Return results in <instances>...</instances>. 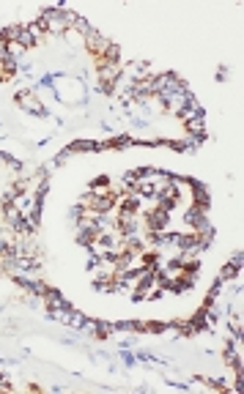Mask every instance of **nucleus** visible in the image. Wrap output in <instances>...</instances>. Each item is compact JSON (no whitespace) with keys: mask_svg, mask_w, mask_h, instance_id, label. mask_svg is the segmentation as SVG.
Returning <instances> with one entry per match:
<instances>
[{"mask_svg":"<svg viewBox=\"0 0 244 394\" xmlns=\"http://www.w3.org/2000/svg\"><path fill=\"white\" fill-rule=\"evenodd\" d=\"M61 342H63V345H71V348L80 345V339H77V337H61Z\"/></svg>","mask_w":244,"mask_h":394,"instance_id":"obj_29","label":"nucleus"},{"mask_svg":"<svg viewBox=\"0 0 244 394\" xmlns=\"http://www.w3.org/2000/svg\"><path fill=\"white\" fill-rule=\"evenodd\" d=\"M44 307H47V312H58V310H71L74 304H71L58 288H47V293H44Z\"/></svg>","mask_w":244,"mask_h":394,"instance_id":"obj_5","label":"nucleus"},{"mask_svg":"<svg viewBox=\"0 0 244 394\" xmlns=\"http://www.w3.org/2000/svg\"><path fill=\"white\" fill-rule=\"evenodd\" d=\"M236 277H239V269L236 266H230V263H225L222 269H220V274H217V279H220V282H236Z\"/></svg>","mask_w":244,"mask_h":394,"instance_id":"obj_11","label":"nucleus"},{"mask_svg":"<svg viewBox=\"0 0 244 394\" xmlns=\"http://www.w3.org/2000/svg\"><path fill=\"white\" fill-rule=\"evenodd\" d=\"M165 383H168L170 389H178V392H189V389H192V383H181V380H165Z\"/></svg>","mask_w":244,"mask_h":394,"instance_id":"obj_25","label":"nucleus"},{"mask_svg":"<svg viewBox=\"0 0 244 394\" xmlns=\"http://www.w3.org/2000/svg\"><path fill=\"white\" fill-rule=\"evenodd\" d=\"M99 260H102V257L96 255V252H93V249H88V260H85V271H93L99 266Z\"/></svg>","mask_w":244,"mask_h":394,"instance_id":"obj_22","label":"nucleus"},{"mask_svg":"<svg viewBox=\"0 0 244 394\" xmlns=\"http://www.w3.org/2000/svg\"><path fill=\"white\" fill-rule=\"evenodd\" d=\"M80 334H85V337H91V339H99V320L96 318H88Z\"/></svg>","mask_w":244,"mask_h":394,"instance_id":"obj_17","label":"nucleus"},{"mask_svg":"<svg viewBox=\"0 0 244 394\" xmlns=\"http://www.w3.org/2000/svg\"><path fill=\"white\" fill-rule=\"evenodd\" d=\"M184 126H187V131L192 137H206V118H192Z\"/></svg>","mask_w":244,"mask_h":394,"instance_id":"obj_9","label":"nucleus"},{"mask_svg":"<svg viewBox=\"0 0 244 394\" xmlns=\"http://www.w3.org/2000/svg\"><path fill=\"white\" fill-rule=\"evenodd\" d=\"M112 334H118L115 332V320H99V339H107Z\"/></svg>","mask_w":244,"mask_h":394,"instance_id":"obj_16","label":"nucleus"},{"mask_svg":"<svg viewBox=\"0 0 244 394\" xmlns=\"http://www.w3.org/2000/svg\"><path fill=\"white\" fill-rule=\"evenodd\" d=\"M228 77H230L228 66H220V69H217V74H214V80H217V83H225V80H228Z\"/></svg>","mask_w":244,"mask_h":394,"instance_id":"obj_27","label":"nucleus"},{"mask_svg":"<svg viewBox=\"0 0 244 394\" xmlns=\"http://www.w3.org/2000/svg\"><path fill=\"white\" fill-rule=\"evenodd\" d=\"M17 44H20L22 49H30V47H36V39L30 36V30L22 25V30H20V36H17Z\"/></svg>","mask_w":244,"mask_h":394,"instance_id":"obj_15","label":"nucleus"},{"mask_svg":"<svg viewBox=\"0 0 244 394\" xmlns=\"http://www.w3.org/2000/svg\"><path fill=\"white\" fill-rule=\"evenodd\" d=\"M230 266H236V269L242 271V266H244V252H233V255H230Z\"/></svg>","mask_w":244,"mask_h":394,"instance_id":"obj_26","label":"nucleus"},{"mask_svg":"<svg viewBox=\"0 0 244 394\" xmlns=\"http://www.w3.org/2000/svg\"><path fill=\"white\" fill-rule=\"evenodd\" d=\"M118 359H121V367H124V370H134V364H137V356H134L129 348H121Z\"/></svg>","mask_w":244,"mask_h":394,"instance_id":"obj_12","label":"nucleus"},{"mask_svg":"<svg viewBox=\"0 0 244 394\" xmlns=\"http://www.w3.org/2000/svg\"><path fill=\"white\" fill-rule=\"evenodd\" d=\"M6 55H8V44L0 39V58H6Z\"/></svg>","mask_w":244,"mask_h":394,"instance_id":"obj_31","label":"nucleus"},{"mask_svg":"<svg viewBox=\"0 0 244 394\" xmlns=\"http://www.w3.org/2000/svg\"><path fill=\"white\" fill-rule=\"evenodd\" d=\"M85 320H88V315L85 312H80V310H71L69 312V323H66V329H71V332H83V326H85Z\"/></svg>","mask_w":244,"mask_h":394,"instance_id":"obj_8","label":"nucleus"},{"mask_svg":"<svg viewBox=\"0 0 244 394\" xmlns=\"http://www.w3.org/2000/svg\"><path fill=\"white\" fill-rule=\"evenodd\" d=\"M102 61H107V63H118L121 61V47L115 41H110L107 44V49L102 52Z\"/></svg>","mask_w":244,"mask_h":394,"instance_id":"obj_13","label":"nucleus"},{"mask_svg":"<svg viewBox=\"0 0 244 394\" xmlns=\"http://www.w3.org/2000/svg\"><path fill=\"white\" fill-rule=\"evenodd\" d=\"M69 30H74L77 36H83V39H85V36H88V33H91V30H93V25H91V22H88V20H85V17H80V14H77V17H74V22H71V28H69Z\"/></svg>","mask_w":244,"mask_h":394,"instance_id":"obj_10","label":"nucleus"},{"mask_svg":"<svg viewBox=\"0 0 244 394\" xmlns=\"http://www.w3.org/2000/svg\"><path fill=\"white\" fill-rule=\"evenodd\" d=\"M134 143V137H129V134H121V137H115V140H110V148H129Z\"/></svg>","mask_w":244,"mask_h":394,"instance_id":"obj_21","label":"nucleus"},{"mask_svg":"<svg viewBox=\"0 0 244 394\" xmlns=\"http://www.w3.org/2000/svg\"><path fill=\"white\" fill-rule=\"evenodd\" d=\"M129 124H132V129H148V126H151V121H146V118H137V115H132V118H129Z\"/></svg>","mask_w":244,"mask_h":394,"instance_id":"obj_24","label":"nucleus"},{"mask_svg":"<svg viewBox=\"0 0 244 394\" xmlns=\"http://www.w3.org/2000/svg\"><path fill=\"white\" fill-rule=\"evenodd\" d=\"M17 104H20L22 110L28 112V115L44 118V121H47V118H52V110H47V107H44V104L39 102V99H36V93H33V90H28V88L17 93Z\"/></svg>","mask_w":244,"mask_h":394,"instance_id":"obj_4","label":"nucleus"},{"mask_svg":"<svg viewBox=\"0 0 244 394\" xmlns=\"http://www.w3.org/2000/svg\"><path fill=\"white\" fill-rule=\"evenodd\" d=\"M93 290L99 293H115V285L110 279H93Z\"/></svg>","mask_w":244,"mask_h":394,"instance_id":"obj_19","label":"nucleus"},{"mask_svg":"<svg viewBox=\"0 0 244 394\" xmlns=\"http://www.w3.org/2000/svg\"><path fill=\"white\" fill-rule=\"evenodd\" d=\"M25 304L30 310H42L44 307V296H36V293H25Z\"/></svg>","mask_w":244,"mask_h":394,"instance_id":"obj_20","label":"nucleus"},{"mask_svg":"<svg viewBox=\"0 0 244 394\" xmlns=\"http://www.w3.org/2000/svg\"><path fill=\"white\" fill-rule=\"evenodd\" d=\"M74 11L69 8H58V6H49V8H42V14H39V22L44 25L49 36H63L66 30L71 28V22H74Z\"/></svg>","mask_w":244,"mask_h":394,"instance_id":"obj_2","label":"nucleus"},{"mask_svg":"<svg viewBox=\"0 0 244 394\" xmlns=\"http://www.w3.org/2000/svg\"><path fill=\"white\" fill-rule=\"evenodd\" d=\"M118 345H121V348H134V345H137V334H132V337H126V339H121Z\"/></svg>","mask_w":244,"mask_h":394,"instance_id":"obj_28","label":"nucleus"},{"mask_svg":"<svg viewBox=\"0 0 244 394\" xmlns=\"http://www.w3.org/2000/svg\"><path fill=\"white\" fill-rule=\"evenodd\" d=\"M107 44H110V39H107L105 33H99L96 28H93L88 36H85V47H88L91 58H102V52L107 49Z\"/></svg>","mask_w":244,"mask_h":394,"instance_id":"obj_6","label":"nucleus"},{"mask_svg":"<svg viewBox=\"0 0 244 394\" xmlns=\"http://www.w3.org/2000/svg\"><path fill=\"white\" fill-rule=\"evenodd\" d=\"M55 74V88H52V99L63 107H83L88 104V85L83 80H77L69 71H52Z\"/></svg>","mask_w":244,"mask_h":394,"instance_id":"obj_1","label":"nucleus"},{"mask_svg":"<svg viewBox=\"0 0 244 394\" xmlns=\"http://www.w3.org/2000/svg\"><path fill=\"white\" fill-rule=\"evenodd\" d=\"M189 85L184 83L176 71H159L154 74V96H168V93H181Z\"/></svg>","mask_w":244,"mask_h":394,"instance_id":"obj_3","label":"nucleus"},{"mask_svg":"<svg viewBox=\"0 0 244 394\" xmlns=\"http://www.w3.org/2000/svg\"><path fill=\"white\" fill-rule=\"evenodd\" d=\"M83 214H85V208L80 206V203H77V206H71V208H69V214H66V216H69V222H71V225H74V222L80 219V216H83Z\"/></svg>","mask_w":244,"mask_h":394,"instance_id":"obj_23","label":"nucleus"},{"mask_svg":"<svg viewBox=\"0 0 244 394\" xmlns=\"http://www.w3.org/2000/svg\"><path fill=\"white\" fill-rule=\"evenodd\" d=\"M192 203H195V206H200V208H209V203H211L209 187H206V184H200V181H195V178H192Z\"/></svg>","mask_w":244,"mask_h":394,"instance_id":"obj_7","label":"nucleus"},{"mask_svg":"<svg viewBox=\"0 0 244 394\" xmlns=\"http://www.w3.org/2000/svg\"><path fill=\"white\" fill-rule=\"evenodd\" d=\"M11 380H8V373H0V389H8Z\"/></svg>","mask_w":244,"mask_h":394,"instance_id":"obj_30","label":"nucleus"},{"mask_svg":"<svg viewBox=\"0 0 244 394\" xmlns=\"http://www.w3.org/2000/svg\"><path fill=\"white\" fill-rule=\"evenodd\" d=\"M222 290H225V282H220V279H217V282L209 288V293H206V301H203V307H209L211 301H217V298L222 296Z\"/></svg>","mask_w":244,"mask_h":394,"instance_id":"obj_14","label":"nucleus"},{"mask_svg":"<svg viewBox=\"0 0 244 394\" xmlns=\"http://www.w3.org/2000/svg\"><path fill=\"white\" fill-rule=\"evenodd\" d=\"M168 329V323H159V320H148V323H143V329L140 332H148V334H162Z\"/></svg>","mask_w":244,"mask_h":394,"instance_id":"obj_18","label":"nucleus"}]
</instances>
